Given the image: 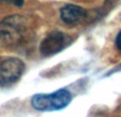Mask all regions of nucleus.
Returning <instances> with one entry per match:
<instances>
[{"instance_id":"nucleus-1","label":"nucleus","mask_w":121,"mask_h":117,"mask_svg":"<svg viewBox=\"0 0 121 117\" xmlns=\"http://www.w3.org/2000/svg\"><path fill=\"white\" fill-rule=\"evenodd\" d=\"M28 17L21 14H11L0 20V47L13 49L23 45L31 35Z\"/></svg>"},{"instance_id":"nucleus-2","label":"nucleus","mask_w":121,"mask_h":117,"mask_svg":"<svg viewBox=\"0 0 121 117\" xmlns=\"http://www.w3.org/2000/svg\"><path fill=\"white\" fill-rule=\"evenodd\" d=\"M71 100V93L66 88H60L50 94H35L31 98V105L36 111L53 112L68 107Z\"/></svg>"},{"instance_id":"nucleus-3","label":"nucleus","mask_w":121,"mask_h":117,"mask_svg":"<svg viewBox=\"0 0 121 117\" xmlns=\"http://www.w3.org/2000/svg\"><path fill=\"white\" fill-rule=\"evenodd\" d=\"M26 65L22 60L10 57L0 62V85H10L17 82L23 75Z\"/></svg>"},{"instance_id":"nucleus-4","label":"nucleus","mask_w":121,"mask_h":117,"mask_svg":"<svg viewBox=\"0 0 121 117\" xmlns=\"http://www.w3.org/2000/svg\"><path fill=\"white\" fill-rule=\"evenodd\" d=\"M72 38L67 33L59 30L52 31L42 40L39 45V52L43 57H51L64 50L71 43Z\"/></svg>"},{"instance_id":"nucleus-5","label":"nucleus","mask_w":121,"mask_h":117,"mask_svg":"<svg viewBox=\"0 0 121 117\" xmlns=\"http://www.w3.org/2000/svg\"><path fill=\"white\" fill-rule=\"evenodd\" d=\"M60 17L67 26H75L87 17V11L75 4H66L60 10Z\"/></svg>"},{"instance_id":"nucleus-6","label":"nucleus","mask_w":121,"mask_h":117,"mask_svg":"<svg viewBox=\"0 0 121 117\" xmlns=\"http://www.w3.org/2000/svg\"><path fill=\"white\" fill-rule=\"evenodd\" d=\"M2 4L6 6H13V8H22L25 4V0H0Z\"/></svg>"},{"instance_id":"nucleus-7","label":"nucleus","mask_w":121,"mask_h":117,"mask_svg":"<svg viewBox=\"0 0 121 117\" xmlns=\"http://www.w3.org/2000/svg\"><path fill=\"white\" fill-rule=\"evenodd\" d=\"M115 45H116V48L121 51V30L118 32L117 36L115 38Z\"/></svg>"},{"instance_id":"nucleus-8","label":"nucleus","mask_w":121,"mask_h":117,"mask_svg":"<svg viewBox=\"0 0 121 117\" xmlns=\"http://www.w3.org/2000/svg\"><path fill=\"white\" fill-rule=\"evenodd\" d=\"M120 70H121V64H120L119 67H117V68H115V69H113V70L109 71L108 75H112V72H116V71H120Z\"/></svg>"}]
</instances>
